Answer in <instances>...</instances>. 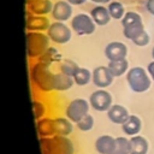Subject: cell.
Here are the masks:
<instances>
[{"mask_svg":"<svg viewBox=\"0 0 154 154\" xmlns=\"http://www.w3.org/2000/svg\"><path fill=\"white\" fill-rule=\"evenodd\" d=\"M30 76V82L31 85L42 94H49L54 90V79H55V73L52 72L49 66L40 63L36 60L30 66L29 71Z\"/></svg>","mask_w":154,"mask_h":154,"instance_id":"1","label":"cell"},{"mask_svg":"<svg viewBox=\"0 0 154 154\" xmlns=\"http://www.w3.org/2000/svg\"><path fill=\"white\" fill-rule=\"evenodd\" d=\"M47 35L51 42L55 45H65L72 37V29L69 28L65 22H52L49 29L47 30Z\"/></svg>","mask_w":154,"mask_h":154,"instance_id":"7","label":"cell"},{"mask_svg":"<svg viewBox=\"0 0 154 154\" xmlns=\"http://www.w3.org/2000/svg\"><path fill=\"white\" fill-rule=\"evenodd\" d=\"M112 154H130V138L126 136L116 137V148Z\"/></svg>","mask_w":154,"mask_h":154,"instance_id":"27","label":"cell"},{"mask_svg":"<svg viewBox=\"0 0 154 154\" xmlns=\"http://www.w3.org/2000/svg\"><path fill=\"white\" fill-rule=\"evenodd\" d=\"M107 113V118L117 125H122L125 123V120L130 117V113L128 111L126 107H124L123 105L119 103H114L109 107V109L106 112Z\"/></svg>","mask_w":154,"mask_h":154,"instance_id":"15","label":"cell"},{"mask_svg":"<svg viewBox=\"0 0 154 154\" xmlns=\"http://www.w3.org/2000/svg\"><path fill=\"white\" fill-rule=\"evenodd\" d=\"M94 148L97 154H112L116 148V137L111 135H101L95 140Z\"/></svg>","mask_w":154,"mask_h":154,"instance_id":"16","label":"cell"},{"mask_svg":"<svg viewBox=\"0 0 154 154\" xmlns=\"http://www.w3.org/2000/svg\"><path fill=\"white\" fill-rule=\"evenodd\" d=\"M78 67L79 66L75 61H72L70 59H63L59 63V71L63 72V73H65V75H67V76H71V77L73 76V73L76 72V70Z\"/></svg>","mask_w":154,"mask_h":154,"instance_id":"30","label":"cell"},{"mask_svg":"<svg viewBox=\"0 0 154 154\" xmlns=\"http://www.w3.org/2000/svg\"><path fill=\"white\" fill-rule=\"evenodd\" d=\"M90 109V103L83 97H77L71 100L64 111V116L67 117L72 123H78L84 116L89 113Z\"/></svg>","mask_w":154,"mask_h":154,"instance_id":"5","label":"cell"},{"mask_svg":"<svg viewBox=\"0 0 154 154\" xmlns=\"http://www.w3.org/2000/svg\"><path fill=\"white\" fill-rule=\"evenodd\" d=\"M94 124H95V119H94V117H93L90 113H88V114L84 116L78 123H76L77 129H78L79 131H82V132H88V131H90V130L94 128Z\"/></svg>","mask_w":154,"mask_h":154,"instance_id":"31","label":"cell"},{"mask_svg":"<svg viewBox=\"0 0 154 154\" xmlns=\"http://www.w3.org/2000/svg\"><path fill=\"white\" fill-rule=\"evenodd\" d=\"M91 2L96 4V5H103V4H107V2H111V0H90Z\"/></svg>","mask_w":154,"mask_h":154,"instance_id":"36","label":"cell"},{"mask_svg":"<svg viewBox=\"0 0 154 154\" xmlns=\"http://www.w3.org/2000/svg\"><path fill=\"white\" fill-rule=\"evenodd\" d=\"M30 1H32V0H26V4H28V2H30Z\"/></svg>","mask_w":154,"mask_h":154,"instance_id":"38","label":"cell"},{"mask_svg":"<svg viewBox=\"0 0 154 154\" xmlns=\"http://www.w3.org/2000/svg\"><path fill=\"white\" fill-rule=\"evenodd\" d=\"M41 154H55V142L53 137H38Z\"/></svg>","mask_w":154,"mask_h":154,"instance_id":"28","label":"cell"},{"mask_svg":"<svg viewBox=\"0 0 154 154\" xmlns=\"http://www.w3.org/2000/svg\"><path fill=\"white\" fill-rule=\"evenodd\" d=\"M107 67L109 69L111 73L113 75V77H120L123 75H126V72L129 71V61L125 59H120V60H113V61H108Z\"/></svg>","mask_w":154,"mask_h":154,"instance_id":"24","label":"cell"},{"mask_svg":"<svg viewBox=\"0 0 154 154\" xmlns=\"http://www.w3.org/2000/svg\"><path fill=\"white\" fill-rule=\"evenodd\" d=\"M51 26V22L47 16H36L29 13L25 19V29L26 31H38L47 32Z\"/></svg>","mask_w":154,"mask_h":154,"instance_id":"10","label":"cell"},{"mask_svg":"<svg viewBox=\"0 0 154 154\" xmlns=\"http://www.w3.org/2000/svg\"><path fill=\"white\" fill-rule=\"evenodd\" d=\"M67 2H70L72 6H79L83 5L84 2H87V0H66Z\"/></svg>","mask_w":154,"mask_h":154,"instance_id":"35","label":"cell"},{"mask_svg":"<svg viewBox=\"0 0 154 154\" xmlns=\"http://www.w3.org/2000/svg\"><path fill=\"white\" fill-rule=\"evenodd\" d=\"M120 23L123 26V35L130 41L136 38L140 34L144 31L142 17L135 11H126L125 16L120 19Z\"/></svg>","mask_w":154,"mask_h":154,"instance_id":"4","label":"cell"},{"mask_svg":"<svg viewBox=\"0 0 154 154\" xmlns=\"http://www.w3.org/2000/svg\"><path fill=\"white\" fill-rule=\"evenodd\" d=\"M63 59H61V54H60V52L57 49V48H54V47H49L38 59H37V61H40V63H42V64H45V65H47V66H52L53 64H55V63H60Z\"/></svg>","mask_w":154,"mask_h":154,"instance_id":"23","label":"cell"},{"mask_svg":"<svg viewBox=\"0 0 154 154\" xmlns=\"http://www.w3.org/2000/svg\"><path fill=\"white\" fill-rule=\"evenodd\" d=\"M148 150L149 143L144 136L136 135L130 137V154H147Z\"/></svg>","mask_w":154,"mask_h":154,"instance_id":"21","label":"cell"},{"mask_svg":"<svg viewBox=\"0 0 154 154\" xmlns=\"http://www.w3.org/2000/svg\"><path fill=\"white\" fill-rule=\"evenodd\" d=\"M54 2L52 0H32L26 4V10L31 14L36 16H48L52 13Z\"/></svg>","mask_w":154,"mask_h":154,"instance_id":"13","label":"cell"},{"mask_svg":"<svg viewBox=\"0 0 154 154\" xmlns=\"http://www.w3.org/2000/svg\"><path fill=\"white\" fill-rule=\"evenodd\" d=\"M107 8H108V12H109V16L112 19H122L126 13L125 7L120 1L114 0V1L108 2Z\"/></svg>","mask_w":154,"mask_h":154,"instance_id":"26","label":"cell"},{"mask_svg":"<svg viewBox=\"0 0 154 154\" xmlns=\"http://www.w3.org/2000/svg\"><path fill=\"white\" fill-rule=\"evenodd\" d=\"M75 84L73 77L67 76L63 72H57L55 73V79H54V90L55 91H66L72 88Z\"/></svg>","mask_w":154,"mask_h":154,"instance_id":"22","label":"cell"},{"mask_svg":"<svg viewBox=\"0 0 154 154\" xmlns=\"http://www.w3.org/2000/svg\"><path fill=\"white\" fill-rule=\"evenodd\" d=\"M71 29L79 36L91 35L96 30V24L93 20L90 14L87 13H77L71 18L70 22Z\"/></svg>","mask_w":154,"mask_h":154,"instance_id":"6","label":"cell"},{"mask_svg":"<svg viewBox=\"0 0 154 154\" xmlns=\"http://www.w3.org/2000/svg\"><path fill=\"white\" fill-rule=\"evenodd\" d=\"M32 113L35 120H38L47 116V106L42 100L34 99L32 100Z\"/></svg>","mask_w":154,"mask_h":154,"instance_id":"29","label":"cell"},{"mask_svg":"<svg viewBox=\"0 0 154 154\" xmlns=\"http://www.w3.org/2000/svg\"><path fill=\"white\" fill-rule=\"evenodd\" d=\"M128 85L134 93H144L150 88L152 78L149 77L147 69L141 66L130 67L125 75Z\"/></svg>","mask_w":154,"mask_h":154,"instance_id":"3","label":"cell"},{"mask_svg":"<svg viewBox=\"0 0 154 154\" xmlns=\"http://www.w3.org/2000/svg\"><path fill=\"white\" fill-rule=\"evenodd\" d=\"M103 54L108 59V61L125 59L128 55V47L120 41H112L106 45Z\"/></svg>","mask_w":154,"mask_h":154,"instance_id":"11","label":"cell"},{"mask_svg":"<svg viewBox=\"0 0 154 154\" xmlns=\"http://www.w3.org/2000/svg\"><path fill=\"white\" fill-rule=\"evenodd\" d=\"M36 132L38 137H53L55 136V124L54 117L46 116L36 120Z\"/></svg>","mask_w":154,"mask_h":154,"instance_id":"14","label":"cell"},{"mask_svg":"<svg viewBox=\"0 0 154 154\" xmlns=\"http://www.w3.org/2000/svg\"><path fill=\"white\" fill-rule=\"evenodd\" d=\"M152 57H153V60H154V47L152 48Z\"/></svg>","mask_w":154,"mask_h":154,"instance_id":"37","label":"cell"},{"mask_svg":"<svg viewBox=\"0 0 154 154\" xmlns=\"http://www.w3.org/2000/svg\"><path fill=\"white\" fill-rule=\"evenodd\" d=\"M120 126H122V131L124 132L125 136L132 137V136L140 135V132L142 130V120L140 119V117H137L135 114H130V117Z\"/></svg>","mask_w":154,"mask_h":154,"instance_id":"17","label":"cell"},{"mask_svg":"<svg viewBox=\"0 0 154 154\" xmlns=\"http://www.w3.org/2000/svg\"><path fill=\"white\" fill-rule=\"evenodd\" d=\"M55 154H76V147L70 136H54Z\"/></svg>","mask_w":154,"mask_h":154,"instance_id":"18","label":"cell"},{"mask_svg":"<svg viewBox=\"0 0 154 154\" xmlns=\"http://www.w3.org/2000/svg\"><path fill=\"white\" fill-rule=\"evenodd\" d=\"M147 72H148V75H149V77L152 78V81H154V60L153 61H150L148 65H147Z\"/></svg>","mask_w":154,"mask_h":154,"instance_id":"33","label":"cell"},{"mask_svg":"<svg viewBox=\"0 0 154 154\" xmlns=\"http://www.w3.org/2000/svg\"><path fill=\"white\" fill-rule=\"evenodd\" d=\"M89 103L93 109L96 112H107L112 103V95L106 89H96L89 96Z\"/></svg>","mask_w":154,"mask_h":154,"instance_id":"8","label":"cell"},{"mask_svg":"<svg viewBox=\"0 0 154 154\" xmlns=\"http://www.w3.org/2000/svg\"><path fill=\"white\" fill-rule=\"evenodd\" d=\"M72 77H73L75 84H77L78 87H84V85H87L91 81L93 71L88 70L87 67H78Z\"/></svg>","mask_w":154,"mask_h":154,"instance_id":"25","label":"cell"},{"mask_svg":"<svg viewBox=\"0 0 154 154\" xmlns=\"http://www.w3.org/2000/svg\"><path fill=\"white\" fill-rule=\"evenodd\" d=\"M55 124V135L59 136H70L73 131V124L67 117L65 116H57L54 117Z\"/></svg>","mask_w":154,"mask_h":154,"instance_id":"20","label":"cell"},{"mask_svg":"<svg viewBox=\"0 0 154 154\" xmlns=\"http://www.w3.org/2000/svg\"><path fill=\"white\" fill-rule=\"evenodd\" d=\"M113 79H114V77L107 66L101 65V66H97L93 70L91 82L99 89H106L107 87H109L112 84Z\"/></svg>","mask_w":154,"mask_h":154,"instance_id":"9","label":"cell"},{"mask_svg":"<svg viewBox=\"0 0 154 154\" xmlns=\"http://www.w3.org/2000/svg\"><path fill=\"white\" fill-rule=\"evenodd\" d=\"M51 16L57 22H66L72 18V5L66 0H58L53 5Z\"/></svg>","mask_w":154,"mask_h":154,"instance_id":"12","label":"cell"},{"mask_svg":"<svg viewBox=\"0 0 154 154\" xmlns=\"http://www.w3.org/2000/svg\"><path fill=\"white\" fill-rule=\"evenodd\" d=\"M89 14L91 16L95 24L99 25V26H103V25L108 24L109 20L112 19L111 16H109L108 8L103 5H96L95 7H93Z\"/></svg>","mask_w":154,"mask_h":154,"instance_id":"19","label":"cell"},{"mask_svg":"<svg viewBox=\"0 0 154 154\" xmlns=\"http://www.w3.org/2000/svg\"><path fill=\"white\" fill-rule=\"evenodd\" d=\"M146 10L152 16H154V0H147V2H146Z\"/></svg>","mask_w":154,"mask_h":154,"instance_id":"34","label":"cell"},{"mask_svg":"<svg viewBox=\"0 0 154 154\" xmlns=\"http://www.w3.org/2000/svg\"><path fill=\"white\" fill-rule=\"evenodd\" d=\"M51 47V40L47 32L26 31L25 34V48L26 57L31 60H37Z\"/></svg>","mask_w":154,"mask_h":154,"instance_id":"2","label":"cell"},{"mask_svg":"<svg viewBox=\"0 0 154 154\" xmlns=\"http://www.w3.org/2000/svg\"><path fill=\"white\" fill-rule=\"evenodd\" d=\"M149 41H150V37H149V35H148V32H147L146 30H144L142 34H140L136 38L132 40L134 45H136V46H138V47H144V46H147V45L149 43Z\"/></svg>","mask_w":154,"mask_h":154,"instance_id":"32","label":"cell"}]
</instances>
